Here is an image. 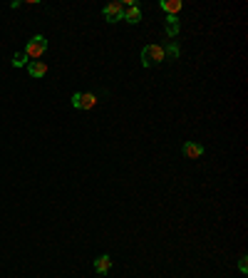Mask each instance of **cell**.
Wrapping results in <instances>:
<instances>
[{"label":"cell","mask_w":248,"mask_h":278,"mask_svg":"<svg viewBox=\"0 0 248 278\" xmlns=\"http://www.w3.org/2000/svg\"><path fill=\"white\" fill-rule=\"evenodd\" d=\"M112 256L110 254H102V256H97L94 258V271L100 274V276H104V274H110V268H112Z\"/></svg>","instance_id":"8992f818"},{"label":"cell","mask_w":248,"mask_h":278,"mask_svg":"<svg viewBox=\"0 0 248 278\" xmlns=\"http://www.w3.org/2000/svg\"><path fill=\"white\" fill-rule=\"evenodd\" d=\"M124 5V12H122V20H126V22H132V25H136L139 20H142V8L134 2V0H126V2H122Z\"/></svg>","instance_id":"5b68a950"},{"label":"cell","mask_w":248,"mask_h":278,"mask_svg":"<svg viewBox=\"0 0 248 278\" xmlns=\"http://www.w3.org/2000/svg\"><path fill=\"white\" fill-rule=\"evenodd\" d=\"M159 62H164V48L162 45H146L142 50V65L152 68V65H159Z\"/></svg>","instance_id":"7a4b0ae2"},{"label":"cell","mask_w":248,"mask_h":278,"mask_svg":"<svg viewBox=\"0 0 248 278\" xmlns=\"http://www.w3.org/2000/svg\"><path fill=\"white\" fill-rule=\"evenodd\" d=\"M10 62H12V68H28V62H30V58H28L25 52H15V58H12Z\"/></svg>","instance_id":"7c38bea8"},{"label":"cell","mask_w":248,"mask_h":278,"mask_svg":"<svg viewBox=\"0 0 248 278\" xmlns=\"http://www.w3.org/2000/svg\"><path fill=\"white\" fill-rule=\"evenodd\" d=\"M182 152H184L186 159H198V156H204V146L196 144V142H184Z\"/></svg>","instance_id":"ba28073f"},{"label":"cell","mask_w":248,"mask_h":278,"mask_svg":"<svg viewBox=\"0 0 248 278\" xmlns=\"http://www.w3.org/2000/svg\"><path fill=\"white\" fill-rule=\"evenodd\" d=\"M97 104V97L92 92H74L72 94V107L74 110H92Z\"/></svg>","instance_id":"3957f363"},{"label":"cell","mask_w":248,"mask_h":278,"mask_svg":"<svg viewBox=\"0 0 248 278\" xmlns=\"http://www.w3.org/2000/svg\"><path fill=\"white\" fill-rule=\"evenodd\" d=\"M28 72H30V77H42V74H48V65L42 60H30L28 62Z\"/></svg>","instance_id":"9c48e42d"},{"label":"cell","mask_w":248,"mask_h":278,"mask_svg":"<svg viewBox=\"0 0 248 278\" xmlns=\"http://www.w3.org/2000/svg\"><path fill=\"white\" fill-rule=\"evenodd\" d=\"M122 12H124L122 0H112V2H107L104 10H102V15H104L107 22H120V20H122Z\"/></svg>","instance_id":"277c9868"},{"label":"cell","mask_w":248,"mask_h":278,"mask_svg":"<svg viewBox=\"0 0 248 278\" xmlns=\"http://www.w3.org/2000/svg\"><path fill=\"white\" fill-rule=\"evenodd\" d=\"M164 30H166V35L174 40V38L179 35V30H182V22H179V18H176V15H166V20H164Z\"/></svg>","instance_id":"52a82bcc"},{"label":"cell","mask_w":248,"mask_h":278,"mask_svg":"<svg viewBox=\"0 0 248 278\" xmlns=\"http://www.w3.org/2000/svg\"><path fill=\"white\" fill-rule=\"evenodd\" d=\"M238 268H241V274H248V261H246V256H241V258H238Z\"/></svg>","instance_id":"4fadbf2b"},{"label":"cell","mask_w":248,"mask_h":278,"mask_svg":"<svg viewBox=\"0 0 248 278\" xmlns=\"http://www.w3.org/2000/svg\"><path fill=\"white\" fill-rule=\"evenodd\" d=\"M162 8H164L169 15H176V12L182 10V0H164V2H162Z\"/></svg>","instance_id":"8fae6325"},{"label":"cell","mask_w":248,"mask_h":278,"mask_svg":"<svg viewBox=\"0 0 248 278\" xmlns=\"http://www.w3.org/2000/svg\"><path fill=\"white\" fill-rule=\"evenodd\" d=\"M45 50H48V40H45V35H35V38L28 40V45H25L22 52H25L30 60H38V58L45 55Z\"/></svg>","instance_id":"6da1fadb"},{"label":"cell","mask_w":248,"mask_h":278,"mask_svg":"<svg viewBox=\"0 0 248 278\" xmlns=\"http://www.w3.org/2000/svg\"><path fill=\"white\" fill-rule=\"evenodd\" d=\"M176 58H179V45L169 40V45L164 48V60H176Z\"/></svg>","instance_id":"30bf717a"}]
</instances>
